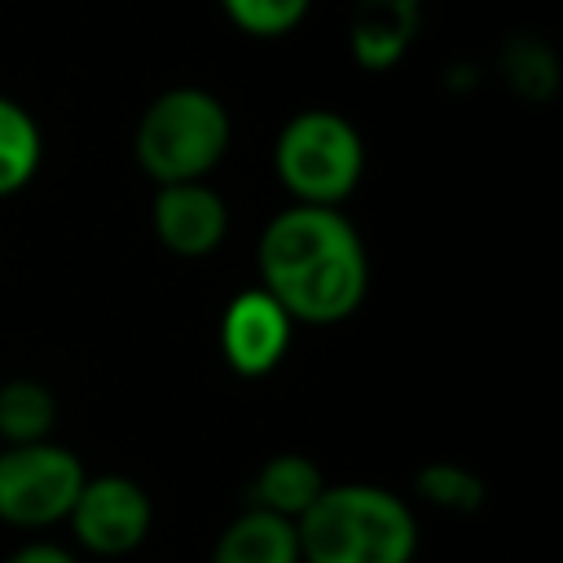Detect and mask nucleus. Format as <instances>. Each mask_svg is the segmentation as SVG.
<instances>
[{"mask_svg":"<svg viewBox=\"0 0 563 563\" xmlns=\"http://www.w3.org/2000/svg\"><path fill=\"white\" fill-rule=\"evenodd\" d=\"M260 290L295 325H339L369 290V251L343 207H282L255 246Z\"/></svg>","mask_w":563,"mask_h":563,"instance_id":"1","label":"nucleus"},{"mask_svg":"<svg viewBox=\"0 0 563 563\" xmlns=\"http://www.w3.org/2000/svg\"><path fill=\"white\" fill-rule=\"evenodd\" d=\"M299 563H413L418 515L378 484H325L295 519Z\"/></svg>","mask_w":563,"mask_h":563,"instance_id":"2","label":"nucleus"},{"mask_svg":"<svg viewBox=\"0 0 563 563\" xmlns=\"http://www.w3.org/2000/svg\"><path fill=\"white\" fill-rule=\"evenodd\" d=\"M233 123L216 92L198 84L163 88L136 119L132 158L154 185L207 180L229 154Z\"/></svg>","mask_w":563,"mask_h":563,"instance_id":"3","label":"nucleus"},{"mask_svg":"<svg viewBox=\"0 0 563 563\" xmlns=\"http://www.w3.org/2000/svg\"><path fill=\"white\" fill-rule=\"evenodd\" d=\"M273 172L290 202L343 207L365 176V141L347 114L312 106L282 123L273 141Z\"/></svg>","mask_w":563,"mask_h":563,"instance_id":"4","label":"nucleus"},{"mask_svg":"<svg viewBox=\"0 0 563 563\" xmlns=\"http://www.w3.org/2000/svg\"><path fill=\"white\" fill-rule=\"evenodd\" d=\"M88 471L84 462L53 440L4 444L0 449V523L9 528H53L70 515Z\"/></svg>","mask_w":563,"mask_h":563,"instance_id":"5","label":"nucleus"},{"mask_svg":"<svg viewBox=\"0 0 563 563\" xmlns=\"http://www.w3.org/2000/svg\"><path fill=\"white\" fill-rule=\"evenodd\" d=\"M70 532L88 554L101 559H128L145 545L150 528H154V501L150 493L119 471L106 475H88L75 506H70Z\"/></svg>","mask_w":563,"mask_h":563,"instance_id":"6","label":"nucleus"},{"mask_svg":"<svg viewBox=\"0 0 563 563\" xmlns=\"http://www.w3.org/2000/svg\"><path fill=\"white\" fill-rule=\"evenodd\" d=\"M295 321L260 290H238L220 312V356L242 378H264L290 352Z\"/></svg>","mask_w":563,"mask_h":563,"instance_id":"7","label":"nucleus"},{"mask_svg":"<svg viewBox=\"0 0 563 563\" xmlns=\"http://www.w3.org/2000/svg\"><path fill=\"white\" fill-rule=\"evenodd\" d=\"M150 224H154V238L172 255L202 260L229 238V207L207 180L158 185L150 202Z\"/></svg>","mask_w":563,"mask_h":563,"instance_id":"8","label":"nucleus"},{"mask_svg":"<svg viewBox=\"0 0 563 563\" xmlns=\"http://www.w3.org/2000/svg\"><path fill=\"white\" fill-rule=\"evenodd\" d=\"M422 26V0H356L347 22V44L356 66L387 70L396 66Z\"/></svg>","mask_w":563,"mask_h":563,"instance_id":"9","label":"nucleus"},{"mask_svg":"<svg viewBox=\"0 0 563 563\" xmlns=\"http://www.w3.org/2000/svg\"><path fill=\"white\" fill-rule=\"evenodd\" d=\"M211 563H299V532L290 519L246 506L216 537Z\"/></svg>","mask_w":563,"mask_h":563,"instance_id":"10","label":"nucleus"},{"mask_svg":"<svg viewBox=\"0 0 563 563\" xmlns=\"http://www.w3.org/2000/svg\"><path fill=\"white\" fill-rule=\"evenodd\" d=\"M321 488H325V471L308 453H273L251 479V506L295 523L321 497Z\"/></svg>","mask_w":563,"mask_h":563,"instance_id":"11","label":"nucleus"},{"mask_svg":"<svg viewBox=\"0 0 563 563\" xmlns=\"http://www.w3.org/2000/svg\"><path fill=\"white\" fill-rule=\"evenodd\" d=\"M40 163H44V132L35 114L22 101L0 97V198H13L18 189H26Z\"/></svg>","mask_w":563,"mask_h":563,"instance_id":"12","label":"nucleus"},{"mask_svg":"<svg viewBox=\"0 0 563 563\" xmlns=\"http://www.w3.org/2000/svg\"><path fill=\"white\" fill-rule=\"evenodd\" d=\"M57 427V396L35 378L0 383V440L4 444H35L48 440Z\"/></svg>","mask_w":563,"mask_h":563,"instance_id":"13","label":"nucleus"},{"mask_svg":"<svg viewBox=\"0 0 563 563\" xmlns=\"http://www.w3.org/2000/svg\"><path fill=\"white\" fill-rule=\"evenodd\" d=\"M501 75L506 84L528 101H550L559 88V57L537 35H515L501 48Z\"/></svg>","mask_w":563,"mask_h":563,"instance_id":"14","label":"nucleus"},{"mask_svg":"<svg viewBox=\"0 0 563 563\" xmlns=\"http://www.w3.org/2000/svg\"><path fill=\"white\" fill-rule=\"evenodd\" d=\"M413 493L427 506L449 510V515H475L484 506V497H488L484 479L462 462H427V466H418Z\"/></svg>","mask_w":563,"mask_h":563,"instance_id":"15","label":"nucleus"},{"mask_svg":"<svg viewBox=\"0 0 563 563\" xmlns=\"http://www.w3.org/2000/svg\"><path fill=\"white\" fill-rule=\"evenodd\" d=\"M220 9L242 35L277 40V35H290L308 18L312 0H220Z\"/></svg>","mask_w":563,"mask_h":563,"instance_id":"16","label":"nucleus"},{"mask_svg":"<svg viewBox=\"0 0 563 563\" xmlns=\"http://www.w3.org/2000/svg\"><path fill=\"white\" fill-rule=\"evenodd\" d=\"M4 563H79L66 545H57V541H26V545H18Z\"/></svg>","mask_w":563,"mask_h":563,"instance_id":"17","label":"nucleus"}]
</instances>
